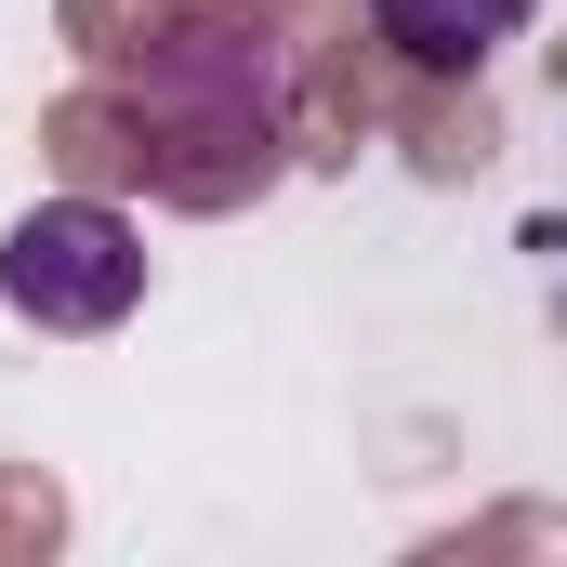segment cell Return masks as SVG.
<instances>
[{"mask_svg": "<svg viewBox=\"0 0 567 567\" xmlns=\"http://www.w3.org/2000/svg\"><path fill=\"white\" fill-rule=\"evenodd\" d=\"M0 303L27 330H120L145 303V225L106 198H40L0 238Z\"/></svg>", "mask_w": 567, "mask_h": 567, "instance_id": "cell-1", "label": "cell"}, {"mask_svg": "<svg viewBox=\"0 0 567 567\" xmlns=\"http://www.w3.org/2000/svg\"><path fill=\"white\" fill-rule=\"evenodd\" d=\"M528 13H542V0H370V27H383L423 80H475Z\"/></svg>", "mask_w": 567, "mask_h": 567, "instance_id": "cell-2", "label": "cell"}]
</instances>
